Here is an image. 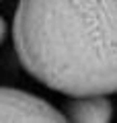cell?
I'll list each match as a JSON object with an SVG mask.
<instances>
[{
    "mask_svg": "<svg viewBox=\"0 0 117 123\" xmlns=\"http://www.w3.org/2000/svg\"><path fill=\"white\" fill-rule=\"evenodd\" d=\"M13 37L21 66L43 86L117 92V0H19Z\"/></svg>",
    "mask_w": 117,
    "mask_h": 123,
    "instance_id": "obj_1",
    "label": "cell"
},
{
    "mask_svg": "<svg viewBox=\"0 0 117 123\" xmlns=\"http://www.w3.org/2000/svg\"><path fill=\"white\" fill-rule=\"evenodd\" d=\"M6 35H8V25H6V21H4V18L0 17V45L4 43Z\"/></svg>",
    "mask_w": 117,
    "mask_h": 123,
    "instance_id": "obj_4",
    "label": "cell"
},
{
    "mask_svg": "<svg viewBox=\"0 0 117 123\" xmlns=\"http://www.w3.org/2000/svg\"><path fill=\"white\" fill-rule=\"evenodd\" d=\"M66 117L76 123H107L113 117V105L107 94L72 97L66 107Z\"/></svg>",
    "mask_w": 117,
    "mask_h": 123,
    "instance_id": "obj_3",
    "label": "cell"
},
{
    "mask_svg": "<svg viewBox=\"0 0 117 123\" xmlns=\"http://www.w3.org/2000/svg\"><path fill=\"white\" fill-rule=\"evenodd\" d=\"M0 121H39V123H60L64 115L47 101L17 88L0 86Z\"/></svg>",
    "mask_w": 117,
    "mask_h": 123,
    "instance_id": "obj_2",
    "label": "cell"
}]
</instances>
